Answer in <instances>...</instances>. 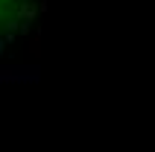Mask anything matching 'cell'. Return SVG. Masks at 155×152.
I'll return each instance as SVG.
<instances>
[{
    "mask_svg": "<svg viewBox=\"0 0 155 152\" xmlns=\"http://www.w3.org/2000/svg\"><path fill=\"white\" fill-rule=\"evenodd\" d=\"M0 6H3V0H0Z\"/></svg>",
    "mask_w": 155,
    "mask_h": 152,
    "instance_id": "6da1fadb",
    "label": "cell"
}]
</instances>
